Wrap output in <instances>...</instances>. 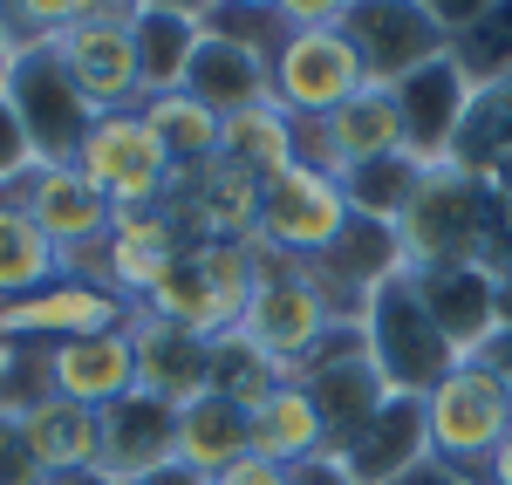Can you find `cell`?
<instances>
[{"label": "cell", "mask_w": 512, "mask_h": 485, "mask_svg": "<svg viewBox=\"0 0 512 485\" xmlns=\"http://www.w3.org/2000/svg\"><path fill=\"white\" fill-rule=\"evenodd\" d=\"M362 349H369V363L383 376V390L390 397H417V404L458 369V349L444 342L431 308L417 301L410 274H396V281H383L369 294V308H362Z\"/></svg>", "instance_id": "1"}, {"label": "cell", "mask_w": 512, "mask_h": 485, "mask_svg": "<svg viewBox=\"0 0 512 485\" xmlns=\"http://www.w3.org/2000/svg\"><path fill=\"white\" fill-rule=\"evenodd\" d=\"M260 253V287H253V301H246V315H239V342L246 349H260L280 376H301L308 356H315L321 342H328V328H342L328 315V301H321V287L308 281V267L301 260H280L267 253L260 240H246Z\"/></svg>", "instance_id": "2"}, {"label": "cell", "mask_w": 512, "mask_h": 485, "mask_svg": "<svg viewBox=\"0 0 512 485\" xmlns=\"http://www.w3.org/2000/svg\"><path fill=\"white\" fill-rule=\"evenodd\" d=\"M506 431H512V397L478 356L458 363L424 397L431 465H444V472H458V479H472V485H485V465H492V451L506 445Z\"/></svg>", "instance_id": "3"}, {"label": "cell", "mask_w": 512, "mask_h": 485, "mask_svg": "<svg viewBox=\"0 0 512 485\" xmlns=\"http://www.w3.org/2000/svg\"><path fill=\"white\" fill-rule=\"evenodd\" d=\"M485 233H492V205H485V178L465 164H437L424 171L417 199L403 205L396 240L410 267H465L485 260Z\"/></svg>", "instance_id": "4"}, {"label": "cell", "mask_w": 512, "mask_h": 485, "mask_svg": "<svg viewBox=\"0 0 512 485\" xmlns=\"http://www.w3.org/2000/svg\"><path fill=\"white\" fill-rule=\"evenodd\" d=\"M76 171L110 199V212H151V205H171V185H178V164L158 144V130L144 110H103L89 123L76 151Z\"/></svg>", "instance_id": "5"}, {"label": "cell", "mask_w": 512, "mask_h": 485, "mask_svg": "<svg viewBox=\"0 0 512 485\" xmlns=\"http://www.w3.org/2000/svg\"><path fill=\"white\" fill-rule=\"evenodd\" d=\"M0 96L14 103V117L35 144V164H76L82 137H89V96H82L62 55L55 48H28V55H7V76H0Z\"/></svg>", "instance_id": "6"}, {"label": "cell", "mask_w": 512, "mask_h": 485, "mask_svg": "<svg viewBox=\"0 0 512 485\" xmlns=\"http://www.w3.org/2000/svg\"><path fill=\"white\" fill-rule=\"evenodd\" d=\"M349 192H342V178H328V171H308V164H287L280 178L260 185V233L253 240L280 253V260H321L328 246L349 233Z\"/></svg>", "instance_id": "7"}, {"label": "cell", "mask_w": 512, "mask_h": 485, "mask_svg": "<svg viewBox=\"0 0 512 485\" xmlns=\"http://www.w3.org/2000/svg\"><path fill=\"white\" fill-rule=\"evenodd\" d=\"M362 55L342 28H287L280 55L267 62V96H274L287 117H335L349 96H362Z\"/></svg>", "instance_id": "8"}, {"label": "cell", "mask_w": 512, "mask_h": 485, "mask_svg": "<svg viewBox=\"0 0 512 485\" xmlns=\"http://www.w3.org/2000/svg\"><path fill=\"white\" fill-rule=\"evenodd\" d=\"M342 35L355 41L362 76L376 82V89H396L403 76H417L424 62L451 55V35H444L431 0H349Z\"/></svg>", "instance_id": "9"}, {"label": "cell", "mask_w": 512, "mask_h": 485, "mask_svg": "<svg viewBox=\"0 0 512 485\" xmlns=\"http://www.w3.org/2000/svg\"><path fill=\"white\" fill-rule=\"evenodd\" d=\"M130 21H137V7L96 0L82 28H69V35L55 41L69 82L89 96L96 117L103 110H137V41H130Z\"/></svg>", "instance_id": "10"}, {"label": "cell", "mask_w": 512, "mask_h": 485, "mask_svg": "<svg viewBox=\"0 0 512 485\" xmlns=\"http://www.w3.org/2000/svg\"><path fill=\"white\" fill-rule=\"evenodd\" d=\"M390 96H396V117H403V151L424 164V171L458 158L465 123H472V110H478V89L465 82V69H458L451 55H437L417 76H403Z\"/></svg>", "instance_id": "11"}, {"label": "cell", "mask_w": 512, "mask_h": 485, "mask_svg": "<svg viewBox=\"0 0 512 485\" xmlns=\"http://www.w3.org/2000/svg\"><path fill=\"white\" fill-rule=\"evenodd\" d=\"M164 212L178 219L185 246H246L260 233V178L226 158H212L198 171H178Z\"/></svg>", "instance_id": "12"}, {"label": "cell", "mask_w": 512, "mask_h": 485, "mask_svg": "<svg viewBox=\"0 0 512 485\" xmlns=\"http://www.w3.org/2000/svg\"><path fill=\"white\" fill-rule=\"evenodd\" d=\"M130 322V301L103 281H48L28 301H7L0 308V342H35V349H55V342H82V335H103V328Z\"/></svg>", "instance_id": "13"}, {"label": "cell", "mask_w": 512, "mask_h": 485, "mask_svg": "<svg viewBox=\"0 0 512 485\" xmlns=\"http://www.w3.org/2000/svg\"><path fill=\"white\" fill-rule=\"evenodd\" d=\"M417 281V301L431 308V322L444 328V342L458 349V363H472L478 349L499 335L506 322V287L485 260H465V267H410Z\"/></svg>", "instance_id": "14"}, {"label": "cell", "mask_w": 512, "mask_h": 485, "mask_svg": "<svg viewBox=\"0 0 512 485\" xmlns=\"http://www.w3.org/2000/svg\"><path fill=\"white\" fill-rule=\"evenodd\" d=\"M178 260H185V233H178V219H171L164 205H151V212H110L103 281L117 287L130 308H144Z\"/></svg>", "instance_id": "15"}, {"label": "cell", "mask_w": 512, "mask_h": 485, "mask_svg": "<svg viewBox=\"0 0 512 485\" xmlns=\"http://www.w3.org/2000/svg\"><path fill=\"white\" fill-rule=\"evenodd\" d=\"M48 390L62 404L103 410L123 404L137 390V349H130V328H103V335H82V342H55L48 349Z\"/></svg>", "instance_id": "16"}, {"label": "cell", "mask_w": 512, "mask_h": 485, "mask_svg": "<svg viewBox=\"0 0 512 485\" xmlns=\"http://www.w3.org/2000/svg\"><path fill=\"white\" fill-rule=\"evenodd\" d=\"M14 199L35 212V226L62 246V253H82V246L110 240V199L82 178L76 164H35V171L14 185Z\"/></svg>", "instance_id": "17"}, {"label": "cell", "mask_w": 512, "mask_h": 485, "mask_svg": "<svg viewBox=\"0 0 512 485\" xmlns=\"http://www.w3.org/2000/svg\"><path fill=\"white\" fill-rule=\"evenodd\" d=\"M130 349H137V390L164 397V404H198L205 383H212V342H198L185 328L158 322L151 308H130Z\"/></svg>", "instance_id": "18"}, {"label": "cell", "mask_w": 512, "mask_h": 485, "mask_svg": "<svg viewBox=\"0 0 512 485\" xmlns=\"http://www.w3.org/2000/svg\"><path fill=\"white\" fill-rule=\"evenodd\" d=\"M349 465L355 485H396L417 465H431V438H424V404L417 397H383V410L335 451Z\"/></svg>", "instance_id": "19"}, {"label": "cell", "mask_w": 512, "mask_h": 485, "mask_svg": "<svg viewBox=\"0 0 512 485\" xmlns=\"http://www.w3.org/2000/svg\"><path fill=\"white\" fill-rule=\"evenodd\" d=\"M178 458V404L130 390L123 404L103 410V472H117L123 485L144 479Z\"/></svg>", "instance_id": "20"}, {"label": "cell", "mask_w": 512, "mask_h": 485, "mask_svg": "<svg viewBox=\"0 0 512 485\" xmlns=\"http://www.w3.org/2000/svg\"><path fill=\"white\" fill-rule=\"evenodd\" d=\"M198 35H205V7H158V0L137 7V21H130V41H137V103L185 89Z\"/></svg>", "instance_id": "21"}, {"label": "cell", "mask_w": 512, "mask_h": 485, "mask_svg": "<svg viewBox=\"0 0 512 485\" xmlns=\"http://www.w3.org/2000/svg\"><path fill=\"white\" fill-rule=\"evenodd\" d=\"M321 137H328V171L342 178L355 164H376V158H396L403 151V117H396V96L390 89H362L349 96L335 117H321Z\"/></svg>", "instance_id": "22"}, {"label": "cell", "mask_w": 512, "mask_h": 485, "mask_svg": "<svg viewBox=\"0 0 512 485\" xmlns=\"http://www.w3.org/2000/svg\"><path fill=\"white\" fill-rule=\"evenodd\" d=\"M185 96H198L212 117H239V110L267 103V62L246 55L226 35H198L192 69H185Z\"/></svg>", "instance_id": "23"}, {"label": "cell", "mask_w": 512, "mask_h": 485, "mask_svg": "<svg viewBox=\"0 0 512 485\" xmlns=\"http://www.w3.org/2000/svg\"><path fill=\"white\" fill-rule=\"evenodd\" d=\"M21 438L35 451L41 479H62V472H96L103 465V417L82 404H62V397H48L21 417Z\"/></svg>", "instance_id": "24"}, {"label": "cell", "mask_w": 512, "mask_h": 485, "mask_svg": "<svg viewBox=\"0 0 512 485\" xmlns=\"http://www.w3.org/2000/svg\"><path fill=\"white\" fill-rule=\"evenodd\" d=\"M48 281H62V246L41 233L14 192H0V308L41 294Z\"/></svg>", "instance_id": "25"}, {"label": "cell", "mask_w": 512, "mask_h": 485, "mask_svg": "<svg viewBox=\"0 0 512 485\" xmlns=\"http://www.w3.org/2000/svg\"><path fill=\"white\" fill-rule=\"evenodd\" d=\"M253 451L260 458H274V465H315V458H328V431H321V410L315 397L287 376L267 404L253 410Z\"/></svg>", "instance_id": "26"}, {"label": "cell", "mask_w": 512, "mask_h": 485, "mask_svg": "<svg viewBox=\"0 0 512 485\" xmlns=\"http://www.w3.org/2000/svg\"><path fill=\"white\" fill-rule=\"evenodd\" d=\"M253 451V417L226 397H198V404L178 410V458L205 472V479H219L226 465H239Z\"/></svg>", "instance_id": "27"}, {"label": "cell", "mask_w": 512, "mask_h": 485, "mask_svg": "<svg viewBox=\"0 0 512 485\" xmlns=\"http://www.w3.org/2000/svg\"><path fill=\"white\" fill-rule=\"evenodd\" d=\"M219 158L239 164V171H253L260 185H267V178H280V171L294 164V117L280 110L274 96H267V103H253V110H239V117H226Z\"/></svg>", "instance_id": "28"}, {"label": "cell", "mask_w": 512, "mask_h": 485, "mask_svg": "<svg viewBox=\"0 0 512 485\" xmlns=\"http://www.w3.org/2000/svg\"><path fill=\"white\" fill-rule=\"evenodd\" d=\"M144 117H151V130H158V144L171 151V164L178 171H198V164L219 158V137H226V117H212L198 96H185V89H171V96H151V103H137Z\"/></svg>", "instance_id": "29"}, {"label": "cell", "mask_w": 512, "mask_h": 485, "mask_svg": "<svg viewBox=\"0 0 512 485\" xmlns=\"http://www.w3.org/2000/svg\"><path fill=\"white\" fill-rule=\"evenodd\" d=\"M144 308H151L158 322H171V328H185V335H198V342H219V335H233V328H239V315L226 308V301H219V294H212V287H205V274L192 267V253H185V260L164 274V287L151 294V301H144Z\"/></svg>", "instance_id": "30"}, {"label": "cell", "mask_w": 512, "mask_h": 485, "mask_svg": "<svg viewBox=\"0 0 512 485\" xmlns=\"http://www.w3.org/2000/svg\"><path fill=\"white\" fill-rule=\"evenodd\" d=\"M417 185H424V164L410 158V151H396V158H376V164H355V171H342L349 212H355V219H383V226H396V219H403V205L417 199Z\"/></svg>", "instance_id": "31"}, {"label": "cell", "mask_w": 512, "mask_h": 485, "mask_svg": "<svg viewBox=\"0 0 512 485\" xmlns=\"http://www.w3.org/2000/svg\"><path fill=\"white\" fill-rule=\"evenodd\" d=\"M280 383H287V376H280L260 349H246L239 335H219V342H212V383H205V397H226V404H239L253 417Z\"/></svg>", "instance_id": "32"}, {"label": "cell", "mask_w": 512, "mask_h": 485, "mask_svg": "<svg viewBox=\"0 0 512 485\" xmlns=\"http://www.w3.org/2000/svg\"><path fill=\"white\" fill-rule=\"evenodd\" d=\"M205 35H226V41H239L246 55L274 62L280 41H287V14H280V7H205Z\"/></svg>", "instance_id": "33"}, {"label": "cell", "mask_w": 512, "mask_h": 485, "mask_svg": "<svg viewBox=\"0 0 512 485\" xmlns=\"http://www.w3.org/2000/svg\"><path fill=\"white\" fill-rule=\"evenodd\" d=\"M28 171H35V144H28L21 117H14V103L0 96V192H14Z\"/></svg>", "instance_id": "34"}, {"label": "cell", "mask_w": 512, "mask_h": 485, "mask_svg": "<svg viewBox=\"0 0 512 485\" xmlns=\"http://www.w3.org/2000/svg\"><path fill=\"white\" fill-rule=\"evenodd\" d=\"M0 485H48L28 438H21V417H0Z\"/></svg>", "instance_id": "35"}, {"label": "cell", "mask_w": 512, "mask_h": 485, "mask_svg": "<svg viewBox=\"0 0 512 485\" xmlns=\"http://www.w3.org/2000/svg\"><path fill=\"white\" fill-rule=\"evenodd\" d=\"M212 485H294V465H274V458L246 451V458H239V465H226Z\"/></svg>", "instance_id": "36"}, {"label": "cell", "mask_w": 512, "mask_h": 485, "mask_svg": "<svg viewBox=\"0 0 512 485\" xmlns=\"http://www.w3.org/2000/svg\"><path fill=\"white\" fill-rule=\"evenodd\" d=\"M478 363L492 369V376L506 383V397H512V315H506V322H499V335H492V342L478 349Z\"/></svg>", "instance_id": "37"}, {"label": "cell", "mask_w": 512, "mask_h": 485, "mask_svg": "<svg viewBox=\"0 0 512 485\" xmlns=\"http://www.w3.org/2000/svg\"><path fill=\"white\" fill-rule=\"evenodd\" d=\"M294 485H355V479H349V465H342V458H315V465H301V472H294Z\"/></svg>", "instance_id": "38"}, {"label": "cell", "mask_w": 512, "mask_h": 485, "mask_svg": "<svg viewBox=\"0 0 512 485\" xmlns=\"http://www.w3.org/2000/svg\"><path fill=\"white\" fill-rule=\"evenodd\" d=\"M130 485H212V479L192 472L185 458H171V465H158V472H144V479H130Z\"/></svg>", "instance_id": "39"}, {"label": "cell", "mask_w": 512, "mask_h": 485, "mask_svg": "<svg viewBox=\"0 0 512 485\" xmlns=\"http://www.w3.org/2000/svg\"><path fill=\"white\" fill-rule=\"evenodd\" d=\"M485 485H512V431H506V445L492 451V465H485Z\"/></svg>", "instance_id": "40"}, {"label": "cell", "mask_w": 512, "mask_h": 485, "mask_svg": "<svg viewBox=\"0 0 512 485\" xmlns=\"http://www.w3.org/2000/svg\"><path fill=\"white\" fill-rule=\"evenodd\" d=\"M396 485H472V479H458V472H444V465H417L410 479H396Z\"/></svg>", "instance_id": "41"}, {"label": "cell", "mask_w": 512, "mask_h": 485, "mask_svg": "<svg viewBox=\"0 0 512 485\" xmlns=\"http://www.w3.org/2000/svg\"><path fill=\"white\" fill-rule=\"evenodd\" d=\"M48 485H123L117 472H103V465H96V472H62V479H48Z\"/></svg>", "instance_id": "42"}]
</instances>
